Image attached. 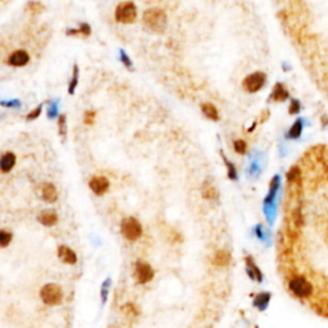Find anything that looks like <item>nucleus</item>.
<instances>
[{
    "instance_id": "1",
    "label": "nucleus",
    "mask_w": 328,
    "mask_h": 328,
    "mask_svg": "<svg viewBox=\"0 0 328 328\" xmlns=\"http://www.w3.org/2000/svg\"><path fill=\"white\" fill-rule=\"evenodd\" d=\"M142 21L149 30L155 33H163L168 25L167 14L163 9H159V8H150V9L145 10Z\"/></svg>"
},
{
    "instance_id": "2",
    "label": "nucleus",
    "mask_w": 328,
    "mask_h": 328,
    "mask_svg": "<svg viewBox=\"0 0 328 328\" xmlns=\"http://www.w3.org/2000/svg\"><path fill=\"white\" fill-rule=\"evenodd\" d=\"M290 291L299 299H308L313 295V285L306 277L294 276L289 281Z\"/></svg>"
},
{
    "instance_id": "3",
    "label": "nucleus",
    "mask_w": 328,
    "mask_h": 328,
    "mask_svg": "<svg viewBox=\"0 0 328 328\" xmlns=\"http://www.w3.org/2000/svg\"><path fill=\"white\" fill-rule=\"evenodd\" d=\"M115 21L123 25H131L137 18V9L132 1H123L119 3L115 9Z\"/></svg>"
},
{
    "instance_id": "4",
    "label": "nucleus",
    "mask_w": 328,
    "mask_h": 328,
    "mask_svg": "<svg viewBox=\"0 0 328 328\" xmlns=\"http://www.w3.org/2000/svg\"><path fill=\"white\" fill-rule=\"evenodd\" d=\"M40 298L46 305H58L63 299L62 289L56 283H48L40 291Z\"/></svg>"
},
{
    "instance_id": "5",
    "label": "nucleus",
    "mask_w": 328,
    "mask_h": 328,
    "mask_svg": "<svg viewBox=\"0 0 328 328\" xmlns=\"http://www.w3.org/2000/svg\"><path fill=\"white\" fill-rule=\"evenodd\" d=\"M121 232L123 237L130 241H135V240L140 239L142 235V227L141 223L138 222L136 218H126L121 224Z\"/></svg>"
},
{
    "instance_id": "6",
    "label": "nucleus",
    "mask_w": 328,
    "mask_h": 328,
    "mask_svg": "<svg viewBox=\"0 0 328 328\" xmlns=\"http://www.w3.org/2000/svg\"><path fill=\"white\" fill-rule=\"evenodd\" d=\"M266 81H267L266 73L254 72L244 80L243 87L245 91L250 92V94H254V92L259 91L263 86L266 85Z\"/></svg>"
},
{
    "instance_id": "7",
    "label": "nucleus",
    "mask_w": 328,
    "mask_h": 328,
    "mask_svg": "<svg viewBox=\"0 0 328 328\" xmlns=\"http://www.w3.org/2000/svg\"><path fill=\"white\" fill-rule=\"evenodd\" d=\"M136 278L140 283H146L153 279L154 277V271L150 267V264L145 262H137L136 264V271H135Z\"/></svg>"
},
{
    "instance_id": "8",
    "label": "nucleus",
    "mask_w": 328,
    "mask_h": 328,
    "mask_svg": "<svg viewBox=\"0 0 328 328\" xmlns=\"http://www.w3.org/2000/svg\"><path fill=\"white\" fill-rule=\"evenodd\" d=\"M90 189L92 190V192L99 196L104 195L107 191L109 190V180L107 177H103V176H96V177H92L89 182Z\"/></svg>"
},
{
    "instance_id": "9",
    "label": "nucleus",
    "mask_w": 328,
    "mask_h": 328,
    "mask_svg": "<svg viewBox=\"0 0 328 328\" xmlns=\"http://www.w3.org/2000/svg\"><path fill=\"white\" fill-rule=\"evenodd\" d=\"M30 62V55L26 50H16L8 58L7 63L13 67H25Z\"/></svg>"
},
{
    "instance_id": "10",
    "label": "nucleus",
    "mask_w": 328,
    "mask_h": 328,
    "mask_svg": "<svg viewBox=\"0 0 328 328\" xmlns=\"http://www.w3.org/2000/svg\"><path fill=\"white\" fill-rule=\"evenodd\" d=\"M41 196H43L44 200L46 203H55L56 199H58V191H56V187L53 184H43L41 186Z\"/></svg>"
},
{
    "instance_id": "11",
    "label": "nucleus",
    "mask_w": 328,
    "mask_h": 328,
    "mask_svg": "<svg viewBox=\"0 0 328 328\" xmlns=\"http://www.w3.org/2000/svg\"><path fill=\"white\" fill-rule=\"evenodd\" d=\"M58 256L66 264H76V262H77V255L72 249H69L68 246H59L58 247Z\"/></svg>"
},
{
    "instance_id": "12",
    "label": "nucleus",
    "mask_w": 328,
    "mask_h": 328,
    "mask_svg": "<svg viewBox=\"0 0 328 328\" xmlns=\"http://www.w3.org/2000/svg\"><path fill=\"white\" fill-rule=\"evenodd\" d=\"M16 161L17 158L13 153H10V151H7V153H4L1 159H0V169L3 173H8L13 169V167L16 165Z\"/></svg>"
},
{
    "instance_id": "13",
    "label": "nucleus",
    "mask_w": 328,
    "mask_h": 328,
    "mask_svg": "<svg viewBox=\"0 0 328 328\" xmlns=\"http://www.w3.org/2000/svg\"><path fill=\"white\" fill-rule=\"evenodd\" d=\"M39 222L46 227L54 226V224L58 222V216H56L55 212H53V210H43V212L39 214Z\"/></svg>"
},
{
    "instance_id": "14",
    "label": "nucleus",
    "mask_w": 328,
    "mask_h": 328,
    "mask_svg": "<svg viewBox=\"0 0 328 328\" xmlns=\"http://www.w3.org/2000/svg\"><path fill=\"white\" fill-rule=\"evenodd\" d=\"M231 262V254L226 250H218L213 256V264L218 267H227Z\"/></svg>"
},
{
    "instance_id": "15",
    "label": "nucleus",
    "mask_w": 328,
    "mask_h": 328,
    "mask_svg": "<svg viewBox=\"0 0 328 328\" xmlns=\"http://www.w3.org/2000/svg\"><path fill=\"white\" fill-rule=\"evenodd\" d=\"M271 98L274 102H283V100L289 98V91L285 89V86L282 83H276L272 94H271Z\"/></svg>"
},
{
    "instance_id": "16",
    "label": "nucleus",
    "mask_w": 328,
    "mask_h": 328,
    "mask_svg": "<svg viewBox=\"0 0 328 328\" xmlns=\"http://www.w3.org/2000/svg\"><path fill=\"white\" fill-rule=\"evenodd\" d=\"M201 112L205 114V117L212 121H218L219 119V113H218V109L216 108V105H213L212 103H204L201 104Z\"/></svg>"
},
{
    "instance_id": "17",
    "label": "nucleus",
    "mask_w": 328,
    "mask_h": 328,
    "mask_svg": "<svg viewBox=\"0 0 328 328\" xmlns=\"http://www.w3.org/2000/svg\"><path fill=\"white\" fill-rule=\"evenodd\" d=\"M201 194H203L204 199H208V200H213L216 199L218 192H217V189L210 184L209 181L204 182L203 185V190H201Z\"/></svg>"
},
{
    "instance_id": "18",
    "label": "nucleus",
    "mask_w": 328,
    "mask_h": 328,
    "mask_svg": "<svg viewBox=\"0 0 328 328\" xmlns=\"http://www.w3.org/2000/svg\"><path fill=\"white\" fill-rule=\"evenodd\" d=\"M246 264H247V272H249V274L253 278H256L258 281H262V273H260V271L258 269V267L254 264L253 259L251 258H247L246 259Z\"/></svg>"
},
{
    "instance_id": "19",
    "label": "nucleus",
    "mask_w": 328,
    "mask_h": 328,
    "mask_svg": "<svg viewBox=\"0 0 328 328\" xmlns=\"http://www.w3.org/2000/svg\"><path fill=\"white\" fill-rule=\"evenodd\" d=\"M77 33H80V35H83V36H89L90 33H91V27H90L89 23H81L77 30L67 31V35H68V36L69 35H77Z\"/></svg>"
},
{
    "instance_id": "20",
    "label": "nucleus",
    "mask_w": 328,
    "mask_h": 328,
    "mask_svg": "<svg viewBox=\"0 0 328 328\" xmlns=\"http://www.w3.org/2000/svg\"><path fill=\"white\" fill-rule=\"evenodd\" d=\"M302 132V122L300 121V119H298V121L292 125V127L290 128L289 131V137L290 138H299L300 137V135H301Z\"/></svg>"
},
{
    "instance_id": "21",
    "label": "nucleus",
    "mask_w": 328,
    "mask_h": 328,
    "mask_svg": "<svg viewBox=\"0 0 328 328\" xmlns=\"http://www.w3.org/2000/svg\"><path fill=\"white\" fill-rule=\"evenodd\" d=\"M77 83H79V67L73 66V73H72V79L68 85V94L72 95L75 92L76 87H77Z\"/></svg>"
},
{
    "instance_id": "22",
    "label": "nucleus",
    "mask_w": 328,
    "mask_h": 328,
    "mask_svg": "<svg viewBox=\"0 0 328 328\" xmlns=\"http://www.w3.org/2000/svg\"><path fill=\"white\" fill-rule=\"evenodd\" d=\"M220 155H222V158H223V162L224 164L227 165V169H228V177L231 178V180H236L237 178V171H236V167L233 165V163H231L228 159L226 158V155L223 154V153H220Z\"/></svg>"
},
{
    "instance_id": "23",
    "label": "nucleus",
    "mask_w": 328,
    "mask_h": 328,
    "mask_svg": "<svg viewBox=\"0 0 328 328\" xmlns=\"http://www.w3.org/2000/svg\"><path fill=\"white\" fill-rule=\"evenodd\" d=\"M58 128H59V136L62 138H66L67 136V117L64 114L59 115L58 118Z\"/></svg>"
},
{
    "instance_id": "24",
    "label": "nucleus",
    "mask_w": 328,
    "mask_h": 328,
    "mask_svg": "<svg viewBox=\"0 0 328 328\" xmlns=\"http://www.w3.org/2000/svg\"><path fill=\"white\" fill-rule=\"evenodd\" d=\"M269 298H271V295H269V294H260V295L256 298L255 305L258 306L259 309H264L267 305H268Z\"/></svg>"
},
{
    "instance_id": "25",
    "label": "nucleus",
    "mask_w": 328,
    "mask_h": 328,
    "mask_svg": "<svg viewBox=\"0 0 328 328\" xmlns=\"http://www.w3.org/2000/svg\"><path fill=\"white\" fill-rule=\"evenodd\" d=\"M12 241V233L7 232V231L1 230L0 231V245L1 247H5L8 246V244Z\"/></svg>"
},
{
    "instance_id": "26",
    "label": "nucleus",
    "mask_w": 328,
    "mask_h": 328,
    "mask_svg": "<svg viewBox=\"0 0 328 328\" xmlns=\"http://www.w3.org/2000/svg\"><path fill=\"white\" fill-rule=\"evenodd\" d=\"M28 10L32 14H40L44 12V5L39 1H32V3L28 4Z\"/></svg>"
},
{
    "instance_id": "27",
    "label": "nucleus",
    "mask_w": 328,
    "mask_h": 328,
    "mask_svg": "<svg viewBox=\"0 0 328 328\" xmlns=\"http://www.w3.org/2000/svg\"><path fill=\"white\" fill-rule=\"evenodd\" d=\"M233 148H235L236 153H239L240 155H244L246 153V142L244 140H236L233 142Z\"/></svg>"
},
{
    "instance_id": "28",
    "label": "nucleus",
    "mask_w": 328,
    "mask_h": 328,
    "mask_svg": "<svg viewBox=\"0 0 328 328\" xmlns=\"http://www.w3.org/2000/svg\"><path fill=\"white\" fill-rule=\"evenodd\" d=\"M95 112L94 110H86L85 112V117H83V122H85V125L91 126L94 125V122H95Z\"/></svg>"
},
{
    "instance_id": "29",
    "label": "nucleus",
    "mask_w": 328,
    "mask_h": 328,
    "mask_svg": "<svg viewBox=\"0 0 328 328\" xmlns=\"http://www.w3.org/2000/svg\"><path fill=\"white\" fill-rule=\"evenodd\" d=\"M41 112H43V105H39V107H36V108L33 109L32 112H30L27 114V121H33V119L39 118Z\"/></svg>"
},
{
    "instance_id": "30",
    "label": "nucleus",
    "mask_w": 328,
    "mask_h": 328,
    "mask_svg": "<svg viewBox=\"0 0 328 328\" xmlns=\"http://www.w3.org/2000/svg\"><path fill=\"white\" fill-rule=\"evenodd\" d=\"M290 114H298L300 112V103L298 100H292L291 104H290V109H289Z\"/></svg>"
},
{
    "instance_id": "31",
    "label": "nucleus",
    "mask_w": 328,
    "mask_h": 328,
    "mask_svg": "<svg viewBox=\"0 0 328 328\" xmlns=\"http://www.w3.org/2000/svg\"><path fill=\"white\" fill-rule=\"evenodd\" d=\"M121 60H122V63H123V64H125V66L127 67L128 69L132 67V62H131V59H130V56H128L127 54L123 52V50H121Z\"/></svg>"
},
{
    "instance_id": "32",
    "label": "nucleus",
    "mask_w": 328,
    "mask_h": 328,
    "mask_svg": "<svg viewBox=\"0 0 328 328\" xmlns=\"http://www.w3.org/2000/svg\"><path fill=\"white\" fill-rule=\"evenodd\" d=\"M1 104L7 105V107H18V105H20V102H18V100H16V102H9V103L3 102Z\"/></svg>"
},
{
    "instance_id": "33",
    "label": "nucleus",
    "mask_w": 328,
    "mask_h": 328,
    "mask_svg": "<svg viewBox=\"0 0 328 328\" xmlns=\"http://www.w3.org/2000/svg\"><path fill=\"white\" fill-rule=\"evenodd\" d=\"M327 176H328V167H327Z\"/></svg>"
}]
</instances>
